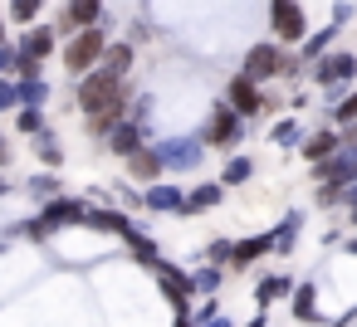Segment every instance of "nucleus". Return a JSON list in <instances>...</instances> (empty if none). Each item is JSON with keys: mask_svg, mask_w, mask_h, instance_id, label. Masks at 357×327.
Segmentation results:
<instances>
[{"mask_svg": "<svg viewBox=\"0 0 357 327\" xmlns=\"http://www.w3.org/2000/svg\"><path fill=\"white\" fill-rule=\"evenodd\" d=\"M0 45H6V20H0Z\"/></svg>", "mask_w": 357, "mask_h": 327, "instance_id": "nucleus-48", "label": "nucleus"}, {"mask_svg": "<svg viewBox=\"0 0 357 327\" xmlns=\"http://www.w3.org/2000/svg\"><path fill=\"white\" fill-rule=\"evenodd\" d=\"M269 30H274V45H303L308 40V20L298 10V0H269Z\"/></svg>", "mask_w": 357, "mask_h": 327, "instance_id": "nucleus-6", "label": "nucleus"}, {"mask_svg": "<svg viewBox=\"0 0 357 327\" xmlns=\"http://www.w3.org/2000/svg\"><path fill=\"white\" fill-rule=\"evenodd\" d=\"M84 225H89V230H103V234H118V239H123V234L132 230V215H128V210H98V205H89V220H84Z\"/></svg>", "mask_w": 357, "mask_h": 327, "instance_id": "nucleus-19", "label": "nucleus"}, {"mask_svg": "<svg viewBox=\"0 0 357 327\" xmlns=\"http://www.w3.org/2000/svg\"><path fill=\"white\" fill-rule=\"evenodd\" d=\"M40 69H45L40 59H30V54L15 49V79H40Z\"/></svg>", "mask_w": 357, "mask_h": 327, "instance_id": "nucleus-37", "label": "nucleus"}, {"mask_svg": "<svg viewBox=\"0 0 357 327\" xmlns=\"http://www.w3.org/2000/svg\"><path fill=\"white\" fill-rule=\"evenodd\" d=\"M220 200H225V186H220V181H201V186H191V191H186V205H181V215L215 210Z\"/></svg>", "mask_w": 357, "mask_h": 327, "instance_id": "nucleus-18", "label": "nucleus"}, {"mask_svg": "<svg viewBox=\"0 0 357 327\" xmlns=\"http://www.w3.org/2000/svg\"><path fill=\"white\" fill-rule=\"evenodd\" d=\"M10 74H15V49L0 45V79H10Z\"/></svg>", "mask_w": 357, "mask_h": 327, "instance_id": "nucleus-39", "label": "nucleus"}, {"mask_svg": "<svg viewBox=\"0 0 357 327\" xmlns=\"http://www.w3.org/2000/svg\"><path fill=\"white\" fill-rule=\"evenodd\" d=\"M220 283H225V269H215V264H201V269H191V293H201V298H215V293H220Z\"/></svg>", "mask_w": 357, "mask_h": 327, "instance_id": "nucleus-24", "label": "nucleus"}, {"mask_svg": "<svg viewBox=\"0 0 357 327\" xmlns=\"http://www.w3.org/2000/svg\"><path fill=\"white\" fill-rule=\"evenodd\" d=\"M84 220H89V200H79V196H54V200L40 205V225L50 234H59L69 225H84Z\"/></svg>", "mask_w": 357, "mask_h": 327, "instance_id": "nucleus-9", "label": "nucleus"}, {"mask_svg": "<svg viewBox=\"0 0 357 327\" xmlns=\"http://www.w3.org/2000/svg\"><path fill=\"white\" fill-rule=\"evenodd\" d=\"M352 79H357V54H347V49H328V54L313 64V83L328 88V93H337V88L352 83Z\"/></svg>", "mask_w": 357, "mask_h": 327, "instance_id": "nucleus-7", "label": "nucleus"}, {"mask_svg": "<svg viewBox=\"0 0 357 327\" xmlns=\"http://www.w3.org/2000/svg\"><path fill=\"white\" fill-rule=\"evenodd\" d=\"M230 254H235V239H211V244H206V259H211L215 269H225Z\"/></svg>", "mask_w": 357, "mask_h": 327, "instance_id": "nucleus-34", "label": "nucleus"}, {"mask_svg": "<svg viewBox=\"0 0 357 327\" xmlns=\"http://www.w3.org/2000/svg\"><path fill=\"white\" fill-rule=\"evenodd\" d=\"M250 176H255V161H250V157H230V161L220 166V186H225V191H230V186H245Z\"/></svg>", "mask_w": 357, "mask_h": 327, "instance_id": "nucleus-27", "label": "nucleus"}, {"mask_svg": "<svg viewBox=\"0 0 357 327\" xmlns=\"http://www.w3.org/2000/svg\"><path fill=\"white\" fill-rule=\"evenodd\" d=\"M15 127L25 132V137H40L50 122H45V108H15Z\"/></svg>", "mask_w": 357, "mask_h": 327, "instance_id": "nucleus-30", "label": "nucleus"}, {"mask_svg": "<svg viewBox=\"0 0 357 327\" xmlns=\"http://www.w3.org/2000/svg\"><path fill=\"white\" fill-rule=\"evenodd\" d=\"M20 108V88H15V79H0V113H15Z\"/></svg>", "mask_w": 357, "mask_h": 327, "instance_id": "nucleus-36", "label": "nucleus"}, {"mask_svg": "<svg viewBox=\"0 0 357 327\" xmlns=\"http://www.w3.org/2000/svg\"><path fill=\"white\" fill-rule=\"evenodd\" d=\"M142 147H147V127H137V122H118L113 137H108V152L123 157V161H128L132 152H142Z\"/></svg>", "mask_w": 357, "mask_h": 327, "instance_id": "nucleus-16", "label": "nucleus"}, {"mask_svg": "<svg viewBox=\"0 0 357 327\" xmlns=\"http://www.w3.org/2000/svg\"><path fill=\"white\" fill-rule=\"evenodd\" d=\"M118 191H123V205H128V210H137V205H142V196H137L132 186H118Z\"/></svg>", "mask_w": 357, "mask_h": 327, "instance_id": "nucleus-40", "label": "nucleus"}, {"mask_svg": "<svg viewBox=\"0 0 357 327\" xmlns=\"http://www.w3.org/2000/svg\"><path fill=\"white\" fill-rule=\"evenodd\" d=\"M15 49H20V54H30V59H40V64H45V59H50V54H54V30H45V25H30V30H25V35H20V45H15Z\"/></svg>", "mask_w": 357, "mask_h": 327, "instance_id": "nucleus-20", "label": "nucleus"}, {"mask_svg": "<svg viewBox=\"0 0 357 327\" xmlns=\"http://www.w3.org/2000/svg\"><path fill=\"white\" fill-rule=\"evenodd\" d=\"M298 225H303V215L298 210H289L269 234H274V254H294V244H298Z\"/></svg>", "mask_w": 357, "mask_h": 327, "instance_id": "nucleus-23", "label": "nucleus"}, {"mask_svg": "<svg viewBox=\"0 0 357 327\" xmlns=\"http://www.w3.org/2000/svg\"><path fill=\"white\" fill-rule=\"evenodd\" d=\"M225 103H230L245 122H250V118H259V113H269V103L259 98V83H250L245 74H235V79L225 83Z\"/></svg>", "mask_w": 357, "mask_h": 327, "instance_id": "nucleus-11", "label": "nucleus"}, {"mask_svg": "<svg viewBox=\"0 0 357 327\" xmlns=\"http://www.w3.org/2000/svg\"><path fill=\"white\" fill-rule=\"evenodd\" d=\"M98 69H108V74H118V79H128L132 74V45L128 40H108V49H103V59H98Z\"/></svg>", "mask_w": 357, "mask_h": 327, "instance_id": "nucleus-22", "label": "nucleus"}, {"mask_svg": "<svg viewBox=\"0 0 357 327\" xmlns=\"http://www.w3.org/2000/svg\"><path fill=\"white\" fill-rule=\"evenodd\" d=\"M103 15V0H69V25L74 30H93Z\"/></svg>", "mask_w": 357, "mask_h": 327, "instance_id": "nucleus-25", "label": "nucleus"}, {"mask_svg": "<svg viewBox=\"0 0 357 327\" xmlns=\"http://www.w3.org/2000/svg\"><path fill=\"white\" fill-rule=\"evenodd\" d=\"M289 312H294L303 327L323 322V312H318V288H313V283H294V293H289Z\"/></svg>", "mask_w": 357, "mask_h": 327, "instance_id": "nucleus-17", "label": "nucleus"}, {"mask_svg": "<svg viewBox=\"0 0 357 327\" xmlns=\"http://www.w3.org/2000/svg\"><path fill=\"white\" fill-rule=\"evenodd\" d=\"M6 196H10V181H6V176H0V200H6Z\"/></svg>", "mask_w": 357, "mask_h": 327, "instance_id": "nucleus-46", "label": "nucleus"}, {"mask_svg": "<svg viewBox=\"0 0 357 327\" xmlns=\"http://www.w3.org/2000/svg\"><path fill=\"white\" fill-rule=\"evenodd\" d=\"M10 157H15V152H10V142H6V137H0V171H6V166H10Z\"/></svg>", "mask_w": 357, "mask_h": 327, "instance_id": "nucleus-42", "label": "nucleus"}, {"mask_svg": "<svg viewBox=\"0 0 357 327\" xmlns=\"http://www.w3.org/2000/svg\"><path fill=\"white\" fill-rule=\"evenodd\" d=\"M201 327H235V322H230V317L220 312V317H211V322H201Z\"/></svg>", "mask_w": 357, "mask_h": 327, "instance_id": "nucleus-44", "label": "nucleus"}, {"mask_svg": "<svg viewBox=\"0 0 357 327\" xmlns=\"http://www.w3.org/2000/svg\"><path fill=\"white\" fill-rule=\"evenodd\" d=\"M103 49H108V35L93 25V30H79V35H69V45H64V69L79 79V74H93L98 69V59H103Z\"/></svg>", "mask_w": 357, "mask_h": 327, "instance_id": "nucleus-1", "label": "nucleus"}, {"mask_svg": "<svg viewBox=\"0 0 357 327\" xmlns=\"http://www.w3.org/2000/svg\"><path fill=\"white\" fill-rule=\"evenodd\" d=\"M181 205H186V186L157 181L142 191V210H152V215H181Z\"/></svg>", "mask_w": 357, "mask_h": 327, "instance_id": "nucleus-12", "label": "nucleus"}, {"mask_svg": "<svg viewBox=\"0 0 357 327\" xmlns=\"http://www.w3.org/2000/svg\"><path fill=\"white\" fill-rule=\"evenodd\" d=\"M15 88H20V108H45L50 103V83L45 79H20Z\"/></svg>", "mask_w": 357, "mask_h": 327, "instance_id": "nucleus-28", "label": "nucleus"}, {"mask_svg": "<svg viewBox=\"0 0 357 327\" xmlns=\"http://www.w3.org/2000/svg\"><path fill=\"white\" fill-rule=\"evenodd\" d=\"M245 327H264V312H255V317H250V322H245Z\"/></svg>", "mask_w": 357, "mask_h": 327, "instance_id": "nucleus-45", "label": "nucleus"}, {"mask_svg": "<svg viewBox=\"0 0 357 327\" xmlns=\"http://www.w3.org/2000/svg\"><path fill=\"white\" fill-rule=\"evenodd\" d=\"M128 176H132V181H142V186H157V181L167 176V166H162V157H157V147H152V142H147L142 152H132V157H128Z\"/></svg>", "mask_w": 357, "mask_h": 327, "instance_id": "nucleus-14", "label": "nucleus"}, {"mask_svg": "<svg viewBox=\"0 0 357 327\" xmlns=\"http://www.w3.org/2000/svg\"><path fill=\"white\" fill-rule=\"evenodd\" d=\"M118 98H128V79H118L108 69H93V74L79 79V108L84 113H98V108H108Z\"/></svg>", "mask_w": 357, "mask_h": 327, "instance_id": "nucleus-2", "label": "nucleus"}, {"mask_svg": "<svg viewBox=\"0 0 357 327\" xmlns=\"http://www.w3.org/2000/svg\"><path fill=\"white\" fill-rule=\"evenodd\" d=\"M333 122H337V127H352V122H357V93L337 98V108H333Z\"/></svg>", "mask_w": 357, "mask_h": 327, "instance_id": "nucleus-35", "label": "nucleus"}, {"mask_svg": "<svg viewBox=\"0 0 357 327\" xmlns=\"http://www.w3.org/2000/svg\"><path fill=\"white\" fill-rule=\"evenodd\" d=\"M152 147H157V157H162V166H167V171H196V166H201V157H206L201 137H157Z\"/></svg>", "mask_w": 357, "mask_h": 327, "instance_id": "nucleus-8", "label": "nucleus"}, {"mask_svg": "<svg viewBox=\"0 0 357 327\" xmlns=\"http://www.w3.org/2000/svg\"><path fill=\"white\" fill-rule=\"evenodd\" d=\"M269 142H279V147H298V142H303V137H298V122H294V118H284V122L269 132Z\"/></svg>", "mask_w": 357, "mask_h": 327, "instance_id": "nucleus-33", "label": "nucleus"}, {"mask_svg": "<svg viewBox=\"0 0 357 327\" xmlns=\"http://www.w3.org/2000/svg\"><path fill=\"white\" fill-rule=\"evenodd\" d=\"M333 35H337V25H328V30H318L313 40H303V59H308V64H318V59L328 54V45H333Z\"/></svg>", "mask_w": 357, "mask_h": 327, "instance_id": "nucleus-31", "label": "nucleus"}, {"mask_svg": "<svg viewBox=\"0 0 357 327\" xmlns=\"http://www.w3.org/2000/svg\"><path fill=\"white\" fill-rule=\"evenodd\" d=\"M342 205H347V210H357V181H352V186L342 191Z\"/></svg>", "mask_w": 357, "mask_h": 327, "instance_id": "nucleus-43", "label": "nucleus"}, {"mask_svg": "<svg viewBox=\"0 0 357 327\" xmlns=\"http://www.w3.org/2000/svg\"><path fill=\"white\" fill-rule=\"evenodd\" d=\"M294 293V278L289 273H264L259 283H255V303H259V312L274 303V298H289Z\"/></svg>", "mask_w": 357, "mask_h": 327, "instance_id": "nucleus-21", "label": "nucleus"}, {"mask_svg": "<svg viewBox=\"0 0 357 327\" xmlns=\"http://www.w3.org/2000/svg\"><path fill=\"white\" fill-rule=\"evenodd\" d=\"M337 132H342V147H357V122L352 127H337Z\"/></svg>", "mask_w": 357, "mask_h": 327, "instance_id": "nucleus-41", "label": "nucleus"}, {"mask_svg": "<svg viewBox=\"0 0 357 327\" xmlns=\"http://www.w3.org/2000/svg\"><path fill=\"white\" fill-rule=\"evenodd\" d=\"M284 69H289V54H284V45H274V40H264V45H250V54H245V79L250 83H269V79H284Z\"/></svg>", "mask_w": 357, "mask_h": 327, "instance_id": "nucleus-5", "label": "nucleus"}, {"mask_svg": "<svg viewBox=\"0 0 357 327\" xmlns=\"http://www.w3.org/2000/svg\"><path fill=\"white\" fill-rule=\"evenodd\" d=\"M313 205H318V210H333V205H342V191H337V186H318V191H313Z\"/></svg>", "mask_w": 357, "mask_h": 327, "instance_id": "nucleus-38", "label": "nucleus"}, {"mask_svg": "<svg viewBox=\"0 0 357 327\" xmlns=\"http://www.w3.org/2000/svg\"><path fill=\"white\" fill-rule=\"evenodd\" d=\"M347 215H352V230H357V210H347Z\"/></svg>", "mask_w": 357, "mask_h": 327, "instance_id": "nucleus-49", "label": "nucleus"}, {"mask_svg": "<svg viewBox=\"0 0 357 327\" xmlns=\"http://www.w3.org/2000/svg\"><path fill=\"white\" fill-rule=\"evenodd\" d=\"M313 181H318V186H337V191H347V186L357 181V147H337L323 166H313Z\"/></svg>", "mask_w": 357, "mask_h": 327, "instance_id": "nucleus-10", "label": "nucleus"}, {"mask_svg": "<svg viewBox=\"0 0 357 327\" xmlns=\"http://www.w3.org/2000/svg\"><path fill=\"white\" fill-rule=\"evenodd\" d=\"M35 152H40V161H45L50 171H59V161H64V147H59V137H54L50 127H45V132L35 137Z\"/></svg>", "mask_w": 357, "mask_h": 327, "instance_id": "nucleus-29", "label": "nucleus"}, {"mask_svg": "<svg viewBox=\"0 0 357 327\" xmlns=\"http://www.w3.org/2000/svg\"><path fill=\"white\" fill-rule=\"evenodd\" d=\"M40 10H45V0H10V20L15 25H35Z\"/></svg>", "mask_w": 357, "mask_h": 327, "instance_id": "nucleus-32", "label": "nucleus"}, {"mask_svg": "<svg viewBox=\"0 0 357 327\" xmlns=\"http://www.w3.org/2000/svg\"><path fill=\"white\" fill-rule=\"evenodd\" d=\"M25 191L35 196V205H45V200H54L64 186H59V176H54V171H35V176L25 181Z\"/></svg>", "mask_w": 357, "mask_h": 327, "instance_id": "nucleus-26", "label": "nucleus"}, {"mask_svg": "<svg viewBox=\"0 0 357 327\" xmlns=\"http://www.w3.org/2000/svg\"><path fill=\"white\" fill-rule=\"evenodd\" d=\"M176 327H196V322H191V317H176Z\"/></svg>", "mask_w": 357, "mask_h": 327, "instance_id": "nucleus-47", "label": "nucleus"}, {"mask_svg": "<svg viewBox=\"0 0 357 327\" xmlns=\"http://www.w3.org/2000/svg\"><path fill=\"white\" fill-rule=\"evenodd\" d=\"M337 147H342V132H337V127H318V132H308V137L298 142V157H303L308 166H323Z\"/></svg>", "mask_w": 357, "mask_h": 327, "instance_id": "nucleus-13", "label": "nucleus"}, {"mask_svg": "<svg viewBox=\"0 0 357 327\" xmlns=\"http://www.w3.org/2000/svg\"><path fill=\"white\" fill-rule=\"evenodd\" d=\"M240 137H245V118H240L230 103H215L211 118H206V127H201V147L230 152V147H240Z\"/></svg>", "mask_w": 357, "mask_h": 327, "instance_id": "nucleus-4", "label": "nucleus"}, {"mask_svg": "<svg viewBox=\"0 0 357 327\" xmlns=\"http://www.w3.org/2000/svg\"><path fill=\"white\" fill-rule=\"evenodd\" d=\"M264 254H274V234H250V239H235V254H230V264L225 269H250V264H259Z\"/></svg>", "mask_w": 357, "mask_h": 327, "instance_id": "nucleus-15", "label": "nucleus"}, {"mask_svg": "<svg viewBox=\"0 0 357 327\" xmlns=\"http://www.w3.org/2000/svg\"><path fill=\"white\" fill-rule=\"evenodd\" d=\"M147 269H152L157 288L167 293V303L176 308V317H191V298H196V293H191V273H186V269H176V264H172V259H162V254H157Z\"/></svg>", "mask_w": 357, "mask_h": 327, "instance_id": "nucleus-3", "label": "nucleus"}]
</instances>
